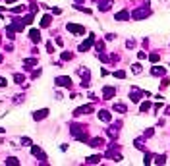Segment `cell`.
Masks as SVG:
<instances>
[{"mask_svg": "<svg viewBox=\"0 0 170 166\" xmlns=\"http://www.w3.org/2000/svg\"><path fill=\"white\" fill-rule=\"evenodd\" d=\"M149 6V4H147ZM147 6H143V8H137V10H133V12L130 14V18L131 19H135V21H139V19H145V18H149L151 16V10Z\"/></svg>", "mask_w": 170, "mask_h": 166, "instance_id": "obj_1", "label": "cell"}, {"mask_svg": "<svg viewBox=\"0 0 170 166\" xmlns=\"http://www.w3.org/2000/svg\"><path fill=\"white\" fill-rule=\"evenodd\" d=\"M54 83L58 85V87H68V89H72V77H66V76H60L54 79Z\"/></svg>", "mask_w": 170, "mask_h": 166, "instance_id": "obj_2", "label": "cell"}, {"mask_svg": "<svg viewBox=\"0 0 170 166\" xmlns=\"http://www.w3.org/2000/svg\"><path fill=\"white\" fill-rule=\"evenodd\" d=\"M66 29H68V31H72V33H75V35H83V33H85V27L78 25V23H68Z\"/></svg>", "mask_w": 170, "mask_h": 166, "instance_id": "obj_3", "label": "cell"}, {"mask_svg": "<svg viewBox=\"0 0 170 166\" xmlns=\"http://www.w3.org/2000/svg\"><path fill=\"white\" fill-rule=\"evenodd\" d=\"M23 27H25L23 19H12V23H10V29H12L14 33L16 31H23Z\"/></svg>", "mask_w": 170, "mask_h": 166, "instance_id": "obj_4", "label": "cell"}, {"mask_svg": "<svg viewBox=\"0 0 170 166\" xmlns=\"http://www.w3.org/2000/svg\"><path fill=\"white\" fill-rule=\"evenodd\" d=\"M93 43H95V37L91 35V37L87 39V41H83V43L79 45V52H87V50H89V48L93 46Z\"/></svg>", "mask_w": 170, "mask_h": 166, "instance_id": "obj_5", "label": "cell"}, {"mask_svg": "<svg viewBox=\"0 0 170 166\" xmlns=\"http://www.w3.org/2000/svg\"><path fill=\"white\" fill-rule=\"evenodd\" d=\"M141 97H143V91H139V89H135V87H131V91H130L131 102H139V101H141Z\"/></svg>", "mask_w": 170, "mask_h": 166, "instance_id": "obj_6", "label": "cell"}, {"mask_svg": "<svg viewBox=\"0 0 170 166\" xmlns=\"http://www.w3.org/2000/svg\"><path fill=\"white\" fill-rule=\"evenodd\" d=\"M89 112H93L91 104H87V106H79V108L73 112V116H85V114H89Z\"/></svg>", "mask_w": 170, "mask_h": 166, "instance_id": "obj_7", "label": "cell"}, {"mask_svg": "<svg viewBox=\"0 0 170 166\" xmlns=\"http://www.w3.org/2000/svg\"><path fill=\"white\" fill-rule=\"evenodd\" d=\"M46 116H48V110L46 108H43V110H37V112H33V120H45Z\"/></svg>", "mask_w": 170, "mask_h": 166, "instance_id": "obj_8", "label": "cell"}, {"mask_svg": "<svg viewBox=\"0 0 170 166\" xmlns=\"http://www.w3.org/2000/svg\"><path fill=\"white\" fill-rule=\"evenodd\" d=\"M114 19H116V21H128V19H130V12H128V10H122V12H118L116 16H114Z\"/></svg>", "mask_w": 170, "mask_h": 166, "instance_id": "obj_9", "label": "cell"}, {"mask_svg": "<svg viewBox=\"0 0 170 166\" xmlns=\"http://www.w3.org/2000/svg\"><path fill=\"white\" fill-rule=\"evenodd\" d=\"M112 8V0H103V2H99V10L101 12H108Z\"/></svg>", "mask_w": 170, "mask_h": 166, "instance_id": "obj_10", "label": "cell"}, {"mask_svg": "<svg viewBox=\"0 0 170 166\" xmlns=\"http://www.w3.org/2000/svg\"><path fill=\"white\" fill-rule=\"evenodd\" d=\"M114 95H116V87H105L103 89V97L105 99H112Z\"/></svg>", "mask_w": 170, "mask_h": 166, "instance_id": "obj_11", "label": "cell"}, {"mask_svg": "<svg viewBox=\"0 0 170 166\" xmlns=\"http://www.w3.org/2000/svg\"><path fill=\"white\" fill-rule=\"evenodd\" d=\"M97 116H99V120H101V122H110V120H112V116H110V112H108V110H101Z\"/></svg>", "mask_w": 170, "mask_h": 166, "instance_id": "obj_12", "label": "cell"}, {"mask_svg": "<svg viewBox=\"0 0 170 166\" xmlns=\"http://www.w3.org/2000/svg\"><path fill=\"white\" fill-rule=\"evenodd\" d=\"M29 39H31L33 43H39L41 41V31L39 29H31V31H29Z\"/></svg>", "mask_w": 170, "mask_h": 166, "instance_id": "obj_13", "label": "cell"}, {"mask_svg": "<svg viewBox=\"0 0 170 166\" xmlns=\"http://www.w3.org/2000/svg\"><path fill=\"white\" fill-rule=\"evenodd\" d=\"M91 147H95V149L105 147V139H103V137H95V139H91Z\"/></svg>", "mask_w": 170, "mask_h": 166, "instance_id": "obj_14", "label": "cell"}, {"mask_svg": "<svg viewBox=\"0 0 170 166\" xmlns=\"http://www.w3.org/2000/svg\"><path fill=\"white\" fill-rule=\"evenodd\" d=\"M151 73H153V76H157V77H163V76H166V70L160 68V66H155V68L151 70Z\"/></svg>", "mask_w": 170, "mask_h": 166, "instance_id": "obj_15", "label": "cell"}, {"mask_svg": "<svg viewBox=\"0 0 170 166\" xmlns=\"http://www.w3.org/2000/svg\"><path fill=\"white\" fill-rule=\"evenodd\" d=\"M112 110H114V112H120V114H126V110H128V106H126V104H120V102H114V106H112Z\"/></svg>", "mask_w": 170, "mask_h": 166, "instance_id": "obj_16", "label": "cell"}, {"mask_svg": "<svg viewBox=\"0 0 170 166\" xmlns=\"http://www.w3.org/2000/svg\"><path fill=\"white\" fill-rule=\"evenodd\" d=\"M50 21H52L50 16H43V19H41V27H48L50 25Z\"/></svg>", "mask_w": 170, "mask_h": 166, "instance_id": "obj_17", "label": "cell"}, {"mask_svg": "<svg viewBox=\"0 0 170 166\" xmlns=\"http://www.w3.org/2000/svg\"><path fill=\"white\" fill-rule=\"evenodd\" d=\"M149 60L155 64V62H158V60H160V54H158V52H151V54H149Z\"/></svg>", "mask_w": 170, "mask_h": 166, "instance_id": "obj_18", "label": "cell"}, {"mask_svg": "<svg viewBox=\"0 0 170 166\" xmlns=\"http://www.w3.org/2000/svg\"><path fill=\"white\" fill-rule=\"evenodd\" d=\"M35 64H37L35 58H27V60H23V66H25V68H31V66H35Z\"/></svg>", "mask_w": 170, "mask_h": 166, "instance_id": "obj_19", "label": "cell"}, {"mask_svg": "<svg viewBox=\"0 0 170 166\" xmlns=\"http://www.w3.org/2000/svg\"><path fill=\"white\" fill-rule=\"evenodd\" d=\"M151 108V102L149 101H145V102H141V106H139V110H141V112H147V110Z\"/></svg>", "mask_w": 170, "mask_h": 166, "instance_id": "obj_20", "label": "cell"}, {"mask_svg": "<svg viewBox=\"0 0 170 166\" xmlns=\"http://www.w3.org/2000/svg\"><path fill=\"white\" fill-rule=\"evenodd\" d=\"M6 164H12V166H16V164H20V160L16 159V156H8V159H6Z\"/></svg>", "mask_w": 170, "mask_h": 166, "instance_id": "obj_21", "label": "cell"}, {"mask_svg": "<svg viewBox=\"0 0 170 166\" xmlns=\"http://www.w3.org/2000/svg\"><path fill=\"white\" fill-rule=\"evenodd\" d=\"M155 162H157V164H164V162H166V156H164V154H157V156H155Z\"/></svg>", "mask_w": 170, "mask_h": 166, "instance_id": "obj_22", "label": "cell"}, {"mask_svg": "<svg viewBox=\"0 0 170 166\" xmlns=\"http://www.w3.org/2000/svg\"><path fill=\"white\" fill-rule=\"evenodd\" d=\"M10 12H12V14H21V12H25V6H16V8H10Z\"/></svg>", "mask_w": 170, "mask_h": 166, "instance_id": "obj_23", "label": "cell"}, {"mask_svg": "<svg viewBox=\"0 0 170 166\" xmlns=\"http://www.w3.org/2000/svg\"><path fill=\"white\" fill-rule=\"evenodd\" d=\"M23 23H25V25H29V23H33V14H27L25 18H23Z\"/></svg>", "mask_w": 170, "mask_h": 166, "instance_id": "obj_24", "label": "cell"}, {"mask_svg": "<svg viewBox=\"0 0 170 166\" xmlns=\"http://www.w3.org/2000/svg\"><path fill=\"white\" fill-rule=\"evenodd\" d=\"M114 77H118V79H124V77H126V71H124V70L114 71Z\"/></svg>", "mask_w": 170, "mask_h": 166, "instance_id": "obj_25", "label": "cell"}, {"mask_svg": "<svg viewBox=\"0 0 170 166\" xmlns=\"http://www.w3.org/2000/svg\"><path fill=\"white\" fill-rule=\"evenodd\" d=\"M14 81L20 83V85H23V76H21V73H16V76H14Z\"/></svg>", "mask_w": 170, "mask_h": 166, "instance_id": "obj_26", "label": "cell"}, {"mask_svg": "<svg viewBox=\"0 0 170 166\" xmlns=\"http://www.w3.org/2000/svg\"><path fill=\"white\" fill-rule=\"evenodd\" d=\"M131 71L133 73H141V64H133L131 66Z\"/></svg>", "mask_w": 170, "mask_h": 166, "instance_id": "obj_27", "label": "cell"}, {"mask_svg": "<svg viewBox=\"0 0 170 166\" xmlns=\"http://www.w3.org/2000/svg\"><path fill=\"white\" fill-rule=\"evenodd\" d=\"M31 153L35 154V156H43V153H41V149H39V147H31Z\"/></svg>", "mask_w": 170, "mask_h": 166, "instance_id": "obj_28", "label": "cell"}, {"mask_svg": "<svg viewBox=\"0 0 170 166\" xmlns=\"http://www.w3.org/2000/svg\"><path fill=\"white\" fill-rule=\"evenodd\" d=\"M99 160H101V156H89L87 162H89V164H95V162H99Z\"/></svg>", "mask_w": 170, "mask_h": 166, "instance_id": "obj_29", "label": "cell"}, {"mask_svg": "<svg viewBox=\"0 0 170 166\" xmlns=\"http://www.w3.org/2000/svg\"><path fill=\"white\" fill-rule=\"evenodd\" d=\"M97 50H99V52L105 50V43H103V41H97Z\"/></svg>", "mask_w": 170, "mask_h": 166, "instance_id": "obj_30", "label": "cell"}, {"mask_svg": "<svg viewBox=\"0 0 170 166\" xmlns=\"http://www.w3.org/2000/svg\"><path fill=\"white\" fill-rule=\"evenodd\" d=\"M21 145L29 147V145H31V139H29V137H23V139H21Z\"/></svg>", "mask_w": 170, "mask_h": 166, "instance_id": "obj_31", "label": "cell"}, {"mask_svg": "<svg viewBox=\"0 0 170 166\" xmlns=\"http://www.w3.org/2000/svg\"><path fill=\"white\" fill-rule=\"evenodd\" d=\"M72 54H70V52H62V60H72Z\"/></svg>", "mask_w": 170, "mask_h": 166, "instance_id": "obj_32", "label": "cell"}, {"mask_svg": "<svg viewBox=\"0 0 170 166\" xmlns=\"http://www.w3.org/2000/svg\"><path fill=\"white\" fill-rule=\"evenodd\" d=\"M99 60H101V62H108V56H106V54H103V52H101V54H99Z\"/></svg>", "mask_w": 170, "mask_h": 166, "instance_id": "obj_33", "label": "cell"}, {"mask_svg": "<svg viewBox=\"0 0 170 166\" xmlns=\"http://www.w3.org/2000/svg\"><path fill=\"white\" fill-rule=\"evenodd\" d=\"M6 35H8V39H10V41H12V39H14V31H12V29H10V27H8V29H6Z\"/></svg>", "mask_w": 170, "mask_h": 166, "instance_id": "obj_34", "label": "cell"}, {"mask_svg": "<svg viewBox=\"0 0 170 166\" xmlns=\"http://www.w3.org/2000/svg\"><path fill=\"white\" fill-rule=\"evenodd\" d=\"M126 46H128V48H133V46H135V41H133V39H131V41H128V43H126Z\"/></svg>", "mask_w": 170, "mask_h": 166, "instance_id": "obj_35", "label": "cell"}, {"mask_svg": "<svg viewBox=\"0 0 170 166\" xmlns=\"http://www.w3.org/2000/svg\"><path fill=\"white\" fill-rule=\"evenodd\" d=\"M151 159H153V154H145V160H143V162H145V164H151Z\"/></svg>", "mask_w": 170, "mask_h": 166, "instance_id": "obj_36", "label": "cell"}, {"mask_svg": "<svg viewBox=\"0 0 170 166\" xmlns=\"http://www.w3.org/2000/svg\"><path fill=\"white\" fill-rule=\"evenodd\" d=\"M143 137H153V129H145Z\"/></svg>", "mask_w": 170, "mask_h": 166, "instance_id": "obj_37", "label": "cell"}, {"mask_svg": "<svg viewBox=\"0 0 170 166\" xmlns=\"http://www.w3.org/2000/svg\"><path fill=\"white\" fill-rule=\"evenodd\" d=\"M137 58H139V60H145V58H147V54H145V52H137Z\"/></svg>", "mask_w": 170, "mask_h": 166, "instance_id": "obj_38", "label": "cell"}, {"mask_svg": "<svg viewBox=\"0 0 170 166\" xmlns=\"http://www.w3.org/2000/svg\"><path fill=\"white\" fill-rule=\"evenodd\" d=\"M163 87H168V79H166V77H164L163 83H160V89H163Z\"/></svg>", "mask_w": 170, "mask_h": 166, "instance_id": "obj_39", "label": "cell"}, {"mask_svg": "<svg viewBox=\"0 0 170 166\" xmlns=\"http://www.w3.org/2000/svg\"><path fill=\"white\" fill-rule=\"evenodd\" d=\"M114 39H116V35H112V33H108V35H106V41H114Z\"/></svg>", "mask_w": 170, "mask_h": 166, "instance_id": "obj_40", "label": "cell"}, {"mask_svg": "<svg viewBox=\"0 0 170 166\" xmlns=\"http://www.w3.org/2000/svg\"><path fill=\"white\" fill-rule=\"evenodd\" d=\"M46 50H48V52H54V48H52V43H48V45H46Z\"/></svg>", "mask_w": 170, "mask_h": 166, "instance_id": "obj_41", "label": "cell"}, {"mask_svg": "<svg viewBox=\"0 0 170 166\" xmlns=\"http://www.w3.org/2000/svg\"><path fill=\"white\" fill-rule=\"evenodd\" d=\"M41 76V68H39V70H35V71H33V77H39Z\"/></svg>", "mask_w": 170, "mask_h": 166, "instance_id": "obj_42", "label": "cell"}, {"mask_svg": "<svg viewBox=\"0 0 170 166\" xmlns=\"http://www.w3.org/2000/svg\"><path fill=\"white\" fill-rule=\"evenodd\" d=\"M0 87H6V79L4 77H0Z\"/></svg>", "mask_w": 170, "mask_h": 166, "instance_id": "obj_43", "label": "cell"}, {"mask_svg": "<svg viewBox=\"0 0 170 166\" xmlns=\"http://www.w3.org/2000/svg\"><path fill=\"white\" fill-rule=\"evenodd\" d=\"M79 2H83V0H75V4H79Z\"/></svg>", "mask_w": 170, "mask_h": 166, "instance_id": "obj_44", "label": "cell"}, {"mask_svg": "<svg viewBox=\"0 0 170 166\" xmlns=\"http://www.w3.org/2000/svg\"><path fill=\"white\" fill-rule=\"evenodd\" d=\"M2 131H4V129H2V128H0V133H2Z\"/></svg>", "mask_w": 170, "mask_h": 166, "instance_id": "obj_45", "label": "cell"}, {"mask_svg": "<svg viewBox=\"0 0 170 166\" xmlns=\"http://www.w3.org/2000/svg\"><path fill=\"white\" fill-rule=\"evenodd\" d=\"M8 2H16V0H8Z\"/></svg>", "mask_w": 170, "mask_h": 166, "instance_id": "obj_46", "label": "cell"}, {"mask_svg": "<svg viewBox=\"0 0 170 166\" xmlns=\"http://www.w3.org/2000/svg\"><path fill=\"white\" fill-rule=\"evenodd\" d=\"M93 2H99V0H93Z\"/></svg>", "mask_w": 170, "mask_h": 166, "instance_id": "obj_47", "label": "cell"}]
</instances>
